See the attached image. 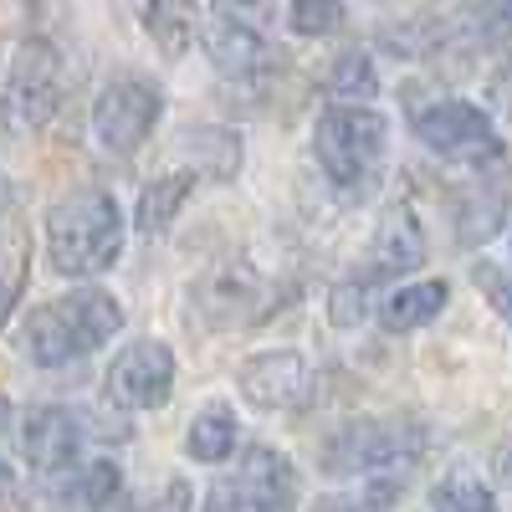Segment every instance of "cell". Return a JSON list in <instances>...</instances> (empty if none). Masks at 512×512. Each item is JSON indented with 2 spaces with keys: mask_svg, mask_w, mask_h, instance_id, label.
<instances>
[{
  "mask_svg": "<svg viewBox=\"0 0 512 512\" xmlns=\"http://www.w3.org/2000/svg\"><path fill=\"white\" fill-rule=\"evenodd\" d=\"M47 256L62 277H103L123 256V205L103 185L62 195L47 216Z\"/></svg>",
  "mask_w": 512,
  "mask_h": 512,
  "instance_id": "obj_1",
  "label": "cell"
},
{
  "mask_svg": "<svg viewBox=\"0 0 512 512\" xmlns=\"http://www.w3.org/2000/svg\"><path fill=\"white\" fill-rule=\"evenodd\" d=\"M123 328V308L103 287H77L57 303H41L26 318V354L41 369H67L77 359L98 354L103 344H113Z\"/></svg>",
  "mask_w": 512,
  "mask_h": 512,
  "instance_id": "obj_2",
  "label": "cell"
},
{
  "mask_svg": "<svg viewBox=\"0 0 512 512\" xmlns=\"http://www.w3.org/2000/svg\"><path fill=\"white\" fill-rule=\"evenodd\" d=\"M384 144H390V128H384V113L364 108V103H328L318 113V128H313V154L323 164V175L333 185H364L379 159H384Z\"/></svg>",
  "mask_w": 512,
  "mask_h": 512,
  "instance_id": "obj_3",
  "label": "cell"
},
{
  "mask_svg": "<svg viewBox=\"0 0 512 512\" xmlns=\"http://www.w3.org/2000/svg\"><path fill=\"white\" fill-rule=\"evenodd\" d=\"M415 139L461 164V169H497L507 164V139L492 128V118L477 108V103H466V98H436V103H425L415 113Z\"/></svg>",
  "mask_w": 512,
  "mask_h": 512,
  "instance_id": "obj_4",
  "label": "cell"
},
{
  "mask_svg": "<svg viewBox=\"0 0 512 512\" xmlns=\"http://www.w3.org/2000/svg\"><path fill=\"white\" fill-rule=\"evenodd\" d=\"M159 113H164L159 82L149 72H118L93 103V139L113 159H128V154H139L149 144Z\"/></svg>",
  "mask_w": 512,
  "mask_h": 512,
  "instance_id": "obj_5",
  "label": "cell"
},
{
  "mask_svg": "<svg viewBox=\"0 0 512 512\" xmlns=\"http://www.w3.org/2000/svg\"><path fill=\"white\" fill-rule=\"evenodd\" d=\"M62 98V57L47 36H26L11 67H6V88H0V108H6V123L16 134H31L52 118Z\"/></svg>",
  "mask_w": 512,
  "mask_h": 512,
  "instance_id": "obj_6",
  "label": "cell"
},
{
  "mask_svg": "<svg viewBox=\"0 0 512 512\" xmlns=\"http://www.w3.org/2000/svg\"><path fill=\"white\" fill-rule=\"evenodd\" d=\"M292 487H297L292 461L277 446L256 441L241 451L231 477H221L205 492V512H282L292 502Z\"/></svg>",
  "mask_w": 512,
  "mask_h": 512,
  "instance_id": "obj_7",
  "label": "cell"
},
{
  "mask_svg": "<svg viewBox=\"0 0 512 512\" xmlns=\"http://www.w3.org/2000/svg\"><path fill=\"white\" fill-rule=\"evenodd\" d=\"M175 349L159 344V338H134L113 354V364L103 369V400L123 415L139 410H159L175 390Z\"/></svg>",
  "mask_w": 512,
  "mask_h": 512,
  "instance_id": "obj_8",
  "label": "cell"
},
{
  "mask_svg": "<svg viewBox=\"0 0 512 512\" xmlns=\"http://www.w3.org/2000/svg\"><path fill=\"white\" fill-rule=\"evenodd\" d=\"M415 456V431L400 420H364L338 431L323 446V472L328 477H390L400 461Z\"/></svg>",
  "mask_w": 512,
  "mask_h": 512,
  "instance_id": "obj_9",
  "label": "cell"
},
{
  "mask_svg": "<svg viewBox=\"0 0 512 512\" xmlns=\"http://www.w3.org/2000/svg\"><path fill=\"white\" fill-rule=\"evenodd\" d=\"M236 384L256 410H303L313 400V364L297 349H267L241 364Z\"/></svg>",
  "mask_w": 512,
  "mask_h": 512,
  "instance_id": "obj_10",
  "label": "cell"
},
{
  "mask_svg": "<svg viewBox=\"0 0 512 512\" xmlns=\"http://www.w3.org/2000/svg\"><path fill=\"white\" fill-rule=\"evenodd\" d=\"M205 57L216 62V72H226V77H236V82H262V77H272L277 67H282V57H277V47L256 31V26H246L241 16H231V11H221L216 21H210V31H205Z\"/></svg>",
  "mask_w": 512,
  "mask_h": 512,
  "instance_id": "obj_11",
  "label": "cell"
},
{
  "mask_svg": "<svg viewBox=\"0 0 512 512\" xmlns=\"http://www.w3.org/2000/svg\"><path fill=\"white\" fill-rule=\"evenodd\" d=\"M256 303H262V277L246 272V267H221L216 277L195 282V292H190L195 323H200L205 333H231V328H241V323L256 313Z\"/></svg>",
  "mask_w": 512,
  "mask_h": 512,
  "instance_id": "obj_12",
  "label": "cell"
},
{
  "mask_svg": "<svg viewBox=\"0 0 512 512\" xmlns=\"http://www.w3.org/2000/svg\"><path fill=\"white\" fill-rule=\"evenodd\" d=\"M82 446V420L67 405H26L21 410V456L36 472H67Z\"/></svg>",
  "mask_w": 512,
  "mask_h": 512,
  "instance_id": "obj_13",
  "label": "cell"
},
{
  "mask_svg": "<svg viewBox=\"0 0 512 512\" xmlns=\"http://www.w3.org/2000/svg\"><path fill=\"white\" fill-rule=\"evenodd\" d=\"M420 262H425V231H420V221L410 216L405 205H395L390 216L379 221L374 251H369V262H364V272H359V282L349 292H364V282H374V277H400V272H410Z\"/></svg>",
  "mask_w": 512,
  "mask_h": 512,
  "instance_id": "obj_14",
  "label": "cell"
},
{
  "mask_svg": "<svg viewBox=\"0 0 512 512\" xmlns=\"http://www.w3.org/2000/svg\"><path fill=\"white\" fill-rule=\"evenodd\" d=\"M446 303H451V282H446V277L405 282V287H395V292L379 303V323L390 328V333H410V328H420V323L441 318Z\"/></svg>",
  "mask_w": 512,
  "mask_h": 512,
  "instance_id": "obj_15",
  "label": "cell"
},
{
  "mask_svg": "<svg viewBox=\"0 0 512 512\" xmlns=\"http://www.w3.org/2000/svg\"><path fill=\"white\" fill-rule=\"evenodd\" d=\"M236 446H241L236 410L221 405V400L200 405V415L190 420V431H185V451H190V461H200V466H221V461L236 456Z\"/></svg>",
  "mask_w": 512,
  "mask_h": 512,
  "instance_id": "obj_16",
  "label": "cell"
},
{
  "mask_svg": "<svg viewBox=\"0 0 512 512\" xmlns=\"http://www.w3.org/2000/svg\"><path fill=\"white\" fill-rule=\"evenodd\" d=\"M190 190H195V169H175V175L149 180V185L139 190V205H134L139 231H144V236H159L164 226H175V216L185 210Z\"/></svg>",
  "mask_w": 512,
  "mask_h": 512,
  "instance_id": "obj_17",
  "label": "cell"
},
{
  "mask_svg": "<svg viewBox=\"0 0 512 512\" xmlns=\"http://www.w3.org/2000/svg\"><path fill=\"white\" fill-rule=\"evenodd\" d=\"M328 98L333 103H364L374 88H379V72H374V62L364 57V52H338V62L328 67Z\"/></svg>",
  "mask_w": 512,
  "mask_h": 512,
  "instance_id": "obj_18",
  "label": "cell"
},
{
  "mask_svg": "<svg viewBox=\"0 0 512 512\" xmlns=\"http://www.w3.org/2000/svg\"><path fill=\"white\" fill-rule=\"evenodd\" d=\"M139 21L149 26V36L159 41L164 57H180L195 41V11H185V6H144Z\"/></svg>",
  "mask_w": 512,
  "mask_h": 512,
  "instance_id": "obj_19",
  "label": "cell"
},
{
  "mask_svg": "<svg viewBox=\"0 0 512 512\" xmlns=\"http://www.w3.org/2000/svg\"><path fill=\"white\" fill-rule=\"evenodd\" d=\"M118 492H123V472H118L113 461H103V456L88 461V466L72 477V497L88 507V512H108V507L118 502Z\"/></svg>",
  "mask_w": 512,
  "mask_h": 512,
  "instance_id": "obj_20",
  "label": "cell"
},
{
  "mask_svg": "<svg viewBox=\"0 0 512 512\" xmlns=\"http://www.w3.org/2000/svg\"><path fill=\"white\" fill-rule=\"evenodd\" d=\"M431 512H497V502H492V492L477 477L451 472V477H441L431 487Z\"/></svg>",
  "mask_w": 512,
  "mask_h": 512,
  "instance_id": "obj_21",
  "label": "cell"
},
{
  "mask_svg": "<svg viewBox=\"0 0 512 512\" xmlns=\"http://www.w3.org/2000/svg\"><path fill=\"white\" fill-rule=\"evenodd\" d=\"M21 287H26V246H0V328L21 303Z\"/></svg>",
  "mask_w": 512,
  "mask_h": 512,
  "instance_id": "obj_22",
  "label": "cell"
},
{
  "mask_svg": "<svg viewBox=\"0 0 512 512\" xmlns=\"http://www.w3.org/2000/svg\"><path fill=\"white\" fill-rule=\"evenodd\" d=\"M287 21H292L297 36H328V31L344 26V6H333V0H328V6H323V0H303V6H292Z\"/></svg>",
  "mask_w": 512,
  "mask_h": 512,
  "instance_id": "obj_23",
  "label": "cell"
},
{
  "mask_svg": "<svg viewBox=\"0 0 512 512\" xmlns=\"http://www.w3.org/2000/svg\"><path fill=\"white\" fill-rule=\"evenodd\" d=\"M477 287H482V297L492 303V313L512 328V277L502 267H477Z\"/></svg>",
  "mask_w": 512,
  "mask_h": 512,
  "instance_id": "obj_24",
  "label": "cell"
},
{
  "mask_svg": "<svg viewBox=\"0 0 512 512\" xmlns=\"http://www.w3.org/2000/svg\"><path fill=\"white\" fill-rule=\"evenodd\" d=\"M190 507H195V487L175 477L169 487H159V492H154V497H149L139 512H190Z\"/></svg>",
  "mask_w": 512,
  "mask_h": 512,
  "instance_id": "obj_25",
  "label": "cell"
},
{
  "mask_svg": "<svg viewBox=\"0 0 512 512\" xmlns=\"http://www.w3.org/2000/svg\"><path fill=\"white\" fill-rule=\"evenodd\" d=\"M482 31H487V36H507V31H512V6H492V11H482Z\"/></svg>",
  "mask_w": 512,
  "mask_h": 512,
  "instance_id": "obj_26",
  "label": "cell"
},
{
  "mask_svg": "<svg viewBox=\"0 0 512 512\" xmlns=\"http://www.w3.org/2000/svg\"><path fill=\"white\" fill-rule=\"evenodd\" d=\"M11 492H16V472H11V466H6V461H0V502H6Z\"/></svg>",
  "mask_w": 512,
  "mask_h": 512,
  "instance_id": "obj_27",
  "label": "cell"
},
{
  "mask_svg": "<svg viewBox=\"0 0 512 512\" xmlns=\"http://www.w3.org/2000/svg\"><path fill=\"white\" fill-rule=\"evenodd\" d=\"M313 512H354V502H349V497H344V502H318Z\"/></svg>",
  "mask_w": 512,
  "mask_h": 512,
  "instance_id": "obj_28",
  "label": "cell"
},
{
  "mask_svg": "<svg viewBox=\"0 0 512 512\" xmlns=\"http://www.w3.org/2000/svg\"><path fill=\"white\" fill-rule=\"evenodd\" d=\"M6 210H11V185H6V175H0V221H6Z\"/></svg>",
  "mask_w": 512,
  "mask_h": 512,
  "instance_id": "obj_29",
  "label": "cell"
},
{
  "mask_svg": "<svg viewBox=\"0 0 512 512\" xmlns=\"http://www.w3.org/2000/svg\"><path fill=\"white\" fill-rule=\"evenodd\" d=\"M6 425H11V405H6V400H0V431H6Z\"/></svg>",
  "mask_w": 512,
  "mask_h": 512,
  "instance_id": "obj_30",
  "label": "cell"
}]
</instances>
